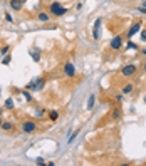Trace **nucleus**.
<instances>
[{"label":"nucleus","instance_id":"nucleus-1","mask_svg":"<svg viewBox=\"0 0 146 166\" xmlns=\"http://www.w3.org/2000/svg\"><path fill=\"white\" fill-rule=\"evenodd\" d=\"M66 12H67V9L59 2H52L49 5V14L54 15V17H62V15H66Z\"/></svg>","mask_w":146,"mask_h":166},{"label":"nucleus","instance_id":"nucleus-2","mask_svg":"<svg viewBox=\"0 0 146 166\" xmlns=\"http://www.w3.org/2000/svg\"><path fill=\"white\" fill-rule=\"evenodd\" d=\"M101 32H103V19L98 17L93 25V39L98 42V40H101Z\"/></svg>","mask_w":146,"mask_h":166},{"label":"nucleus","instance_id":"nucleus-3","mask_svg":"<svg viewBox=\"0 0 146 166\" xmlns=\"http://www.w3.org/2000/svg\"><path fill=\"white\" fill-rule=\"evenodd\" d=\"M45 86V79L44 77H35L32 82H29V84L25 86V89L29 91H40Z\"/></svg>","mask_w":146,"mask_h":166},{"label":"nucleus","instance_id":"nucleus-4","mask_svg":"<svg viewBox=\"0 0 146 166\" xmlns=\"http://www.w3.org/2000/svg\"><path fill=\"white\" fill-rule=\"evenodd\" d=\"M136 72H138L136 64H126V65H123V69H121V76L123 77H133Z\"/></svg>","mask_w":146,"mask_h":166},{"label":"nucleus","instance_id":"nucleus-5","mask_svg":"<svg viewBox=\"0 0 146 166\" xmlns=\"http://www.w3.org/2000/svg\"><path fill=\"white\" fill-rule=\"evenodd\" d=\"M123 42H124V37L123 35H114L111 39V44H109V47L112 49V51H119L121 47H123Z\"/></svg>","mask_w":146,"mask_h":166},{"label":"nucleus","instance_id":"nucleus-6","mask_svg":"<svg viewBox=\"0 0 146 166\" xmlns=\"http://www.w3.org/2000/svg\"><path fill=\"white\" fill-rule=\"evenodd\" d=\"M22 131L25 132V134H32V132L37 131V124L34 121H24L22 123Z\"/></svg>","mask_w":146,"mask_h":166},{"label":"nucleus","instance_id":"nucleus-7","mask_svg":"<svg viewBox=\"0 0 146 166\" xmlns=\"http://www.w3.org/2000/svg\"><path fill=\"white\" fill-rule=\"evenodd\" d=\"M62 70H64L66 77H74V76H76V67H74V64H71V62H66Z\"/></svg>","mask_w":146,"mask_h":166},{"label":"nucleus","instance_id":"nucleus-8","mask_svg":"<svg viewBox=\"0 0 146 166\" xmlns=\"http://www.w3.org/2000/svg\"><path fill=\"white\" fill-rule=\"evenodd\" d=\"M141 25H143L141 22H135V24H133V25L128 29V32H126V37H128V39H133V35L138 34V32L141 30Z\"/></svg>","mask_w":146,"mask_h":166},{"label":"nucleus","instance_id":"nucleus-9","mask_svg":"<svg viewBox=\"0 0 146 166\" xmlns=\"http://www.w3.org/2000/svg\"><path fill=\"white\" fill-rule=\"evenodd\" d=\"M111 119L112 121H121L123 119V109H121V106H114V109L111 111Z\"/></svg>","mask_w":146,"mask_h":166},{"label":"nucleus","instance_id":"nucleus-10","mask_svg":"<svg viewBox=\"0 0 146 166\" xmlns=\"http://www.w3.org/2000/svg\"><path fill=\"white\" fill-rule=\"evenodd\" d=\"M24 2L25 0H9V5L12 7V10H22V7H24Z\"/></svg>","mask_w":146,"mask_h":166},{"label":"nucleus","instance_id":"nucleus-11","mask_svg":"<svg viewBox=\"0 0 146 166\" xmlns=\"http://www.w3.org/2000/svg\"><path fill=\"white\" fill-rule=\"evenodd\" d=\"M37 19H39L40 22H49L51 14H49V12H39V14H37Z\"/></svg>","mask_w":146,"mask_h":166},{"label":"nucleus","instance_id":"nucleus-12","mask_svg":"<svg viewBox=\"0 0 146 166\" xmlns=\"http://www.w3.org/2000/svg\"><path fill=\"white\" fill-rule=\"evenodd\" d=\"M29 54H30V57H32V61H34V62H39L40 61V52L37 51V49H30Z\"/></svg>","mask_w":146,"mask_h":166},{"label":"nucleus","instance_id":"nucleus-13","mask_svg":"<svg viewBox=\"0 0 146 166\" xmlns=\"http://www.w3.org/2000/svg\"><path fill=\"white\" fill-rule=\"evenodd\" d=\"M94 104H96V96L94 94H91L89 96V99H87V111H93V107H94Z\"/></svg>","mask_w":146,"mask_h":166},{"label":"nucleus","instance_id":"nucleus-14","mask_svg":"<svg viewBox=\"0 0 146 166\" xmlns=\"http://www.w3.org/2000/svg\"><path fill=\"white\" fill-rule=\"evenodd\" d=\"M2 129L7 131V132H10V131H14V124H12L10 121H5V123L2 124Z\"/></svg>","mask_w":146,"mask_h":166},{"label":"nucleus","instance_id":"nucleus-15","mask_svg":"<svg viewBox=\"0 0 146 166\" xmlns=\"http://www.w3.org/2000/svg\"><path fill=\"white\" fill-rule=\"evenodd\" d=\"M133 91H135V86H133V84H126L123 89H121V92H123V94H131Z\"/></svg>","mask_w":146,"mask_h":166},{"label":"nucleus","instance_id":"nucleus-16","mask_svg":"<svg viewBox=\"0 0 146 166\" xmlns=\"http://www.w3.org/2000/svg\"><path fill=\"white\" fill-rule=\"evenodd\" d=\"M5 107H7V109H14V107H15V102H14V99H12V97L5 99Z\"/></svg>","mask_w":146,"mask_h":166},{"label":"nucleus","instance_id":"nucleus-17","mask_svg":"<svg viewBox=\"0 0 146 166\" xmlns=\"http://www.w3.org/2000/svg\"><path fill=\"white\" fill-rule=\"evenodd\" d=\"M57 118H59V113H57V111H49V119H51V121H57Z\"/></svg>","mask_w":146,"mask_h":166},{"label":"nucleus","instance_id":"nucleus-18","mask_svg":"<svg viewBox=\"0 0 146 166\" xmlns=\"http://www.w3.org/2000/svg\"><path fill=\"white\" fill-rule=\"evenodd\" d=\"M126 49H128V51H131V49H133V51H138V45H136L135 42H131V40H129V42L126 44Z\"/></svg>","mask_w":146,"mask_h":166},{"label":"nucleus","instance_id":"nucleus-19","mask_svg":"<svg viewBox=\"0 0 146 166\" xmlns=\"http://www.w3.org/2000/svg\"><path fill=\"white\" fill-rule=\"evenodd\" d=\"M10 61H12V56L10 54H7V56H3V59H2V64H10Z\"/></svg>","mask_w":146,"mask_h":166},{"label":"nucleus","instance_id":"nucleus-20","mask_svg":"<svg viewBox=\"0 0 146 166\" xmlns=\"http://www.w3.org/2000/svg\"><path fill=\"white\" fill-rule=\"evenodd\" d=\"M24 97H25V101H29V102H30L32 101V96H30V92H29V89H24Z\"/></svg>","mask_w":146,"mask_h":166},{"label":"nucleus","instance_id":"nucleus-21","mask_svg":"<svg viewBox=\"0 0 146 166\" xmlns=\"http://www.w3.org/2000/svg\"><path fill=\"white\" fill-rule=\"evenodd\" d=\"M9 45H3L2 49H0V56H7V54H9Z\"/></svg>","mask_w":146,"mask_h":166},{"label":"nucleus","instance_id":"nucleus-22","mask_svg":"<svg viewBox=\"0 0 146 166\" xmlns=\"http://www.w3.org/2000/svg\"><path fill=\"white\" fill-rule=\"evenodd\" d=\"M141 40H143V42H146V29H143V30H141Z\"/></svg>","mask_w":146,"mask_h":166},{"label":"nucleus","instance_id":"nucleus-23","mask_svg":"<svg viewBox=\"0 0 146 166\" xmlns=\"http://www.w3.org/2000/svg\"><path fill=\"white\" fill-rule=\"evenodd\" d=\"M35 164H40V166H42V164H45V161L42 159V158H39V159H35Z\"/></svg>","mask_w":146,"mask_h":166},{"label":"nucleus","instance_id":"nucleus-24","mask_svg":"<svg viewBox=\"0 0 146 166\" xmlns=\"http://www.w3.org/2000/svg\"><path fill=\"white\" fill-rule=\"evenodd\" d=\"M5 20H7V22H14V19H12L10 14H5Z\"/></svg>","mask_w":146,"mask_h":166},{"label":"nucleus","instance_id":"nucleus-25","mask_svg":"<svg viewBox=\"0 0 146 166\" xmlns=\"http://www.w3.org/2000/svg\"><path fill=\"white\" fill-rule=\"evenodd\" d=\"M116 101H118V102L123 101V94H118V96H116Z\"/></svg>","mask_w":146,"mask_h":166},{"label":"nucleus","instance_id":"nucleus-26","mask_svg":"<svg viewBox=\"0 0 146 166\" xmlns=\"http://www.w3.org/2000/svg\"><path fill=\"white\" fill-rule=\"evenodd\" d=\"M35 114H37V116H42V114H44V109H37Z\"/></svg>","mask_w":146,"mask_h":166},{"label":"nucleus","instance_id":"nucleus-27","mask_svg":"<svg viewBox=\"0 0 146 166\" xmlns=\"http://www.w3.org/2000/svg\"><path fill=\"white\" fill-rule=\"evenodd\" d=\"M2 124H3V121H2V116H0V129H2Z\"/></svg>","mask_w":146,"mask_h":166},{"label":"nucleus","instance_id":"nucleus-28","mask_svg":"<svg viewBox=\"0 0 146 166\" xmlns=\"http://www.w3.org/2000/svg\"><path fill=\"white\" fill-rule=\"evenodd\" d=\"M141 52H143V56H146V47L143 49V51H141Z\"/></svg>","mask_w":146,"mask_h":166},{"label":"nucleus","instance_id":"nucleus-29","mask_svg":"<svg viewBox=\"0 0 146 166\" xmlns=\"http://www.w3.org/2000/svg\"><path fill=\"white\" fill-rule=\"evenodd\" d=\"M143 70H144V72H146V62H144V64H143Z\"/></svg>","mask_w":146,"mask_h":166},{"label":"nucleus","instance_id":"nucleus-30","mask_svg":"<svg viewBox=\"0 0 146 166\" xmlns=\"http://www.w3.org/2000/svg\"><path fill=\"white\" fill-rule=\"evenodd\" d=\"M0 116H2V107H0Z\"/></svg>","mask_w":146,"mask_h":166},{"label":"nucleus","instance_id":"nucleus-31","mask_svg":"<svg viewBox=\"0 0 146 166\" xmlns=\"http://www.w3.org/2000/svg\"><path fill=\"white\" fill-rule=\"evenodd\" d=\"M144 102H146V96H144Z\"/></svg>","mask_w":146,"mask_h":166}]
</instances>
